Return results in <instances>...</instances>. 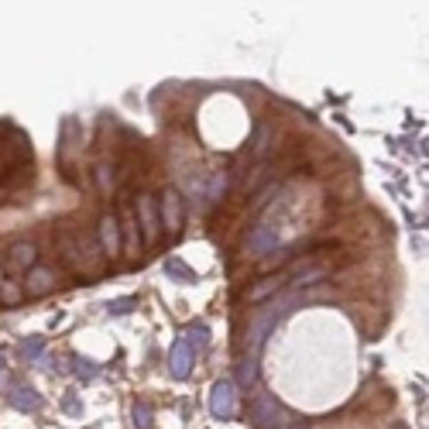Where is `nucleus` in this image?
Segmentation results:
<instances>
[{"label":"nucleus","mask_w":429,"mask_h":429,"mask_svg":"<svg viewBox=\"0 0 429 429\" xmlns=\"http://www.w3.org/2000/svg\"><path fill=\"white\" fill-rule=\"evenodd\" d=\"M161 223L168 227V237H179V230H182V196L175 189L161 192Z\"/></svg>","instance_id":"nucleus-3"},{"label":"nucleus","mask_w":429,"mask_h":429,"mask_svg":"<svg viewBox=\"0 0 429 429\" xmlns=\"http://www.w3.org/2000/svg\"><path fill=\"white\" fill-rule=\"evenodd\" d=\"M42 354H45V337H27V340H21V361L35 364V361H42Z\"/></svg>","instance_id":"nucleus-9"},{"label":"nucleus","mask_w":429,"mask_h":429,"mask_svg":"<svg viewBox=\"0 0 429 429\" xmlns=\"http://www.w3.org/2000/svg\"><path fill=\"white\" fill-rule=\"evenodd\" d=\"M137 223H141V241L144 244H155L158 241V213H155V203H151V196L144 192V196H137Z\"/></svg>","instance_id":"nucleus-4"},{"label":"nucleus","mask_w":429,"mask_h":429,"mask_svg":"<svg viewBox=\"0 0 429 429\" xmlns=\"http://www.w3.org/2000/svg\"><path fill=\"white\" fill-rule=\"evenodd\" d=\"M62 412H66V416H73V419H80V416H82V402H80V395H76V392H69V395L62 399Z\"/></svg>","instance_id":"nucleus-16"},{"label":"nucleus","mask_w":429,"mask_h":429,"mask_svg":"<svg viewBox=\"0 0 429 429\" xmlns=\"http://www.w3.org/2000/svg\"><path fill=\"white\" fill-rule=\"evenodd\" d=\"M0 299H4V302H18V299H21V289H18L14 282H7V285L0 289Z\"/></svg>","instance_id":"nucleus-18"},{"label":"nucleus","mask_w":429,"mask_h":429,"mask_svg":"<svg viewBox=\"0 0 429 429\" xmlns=\"http://www.w3.org/2000/svg\"><path fill=\"white\" fill-rule=\"evenodd\" d=\"M282 282H285L282 275H278V278H261V282L251 289V295H247V299H251V302H261V299H268L271 292H278V289H282Z\"/></svg>","instance_id":"nucleus-10"},{"label":"nucleus","mask_w":429,"mask_h":429,"mask_svg":"<svg viewBox=\"0 0 429 429\" xmlns=\"http://www.w3.org/2000/svg\"><path fill=\"white\" fill-rule=\"evenodd\" d=\"M11 254H14V265H18V268H25V265L35 261V247H31V244H14Z\"/></svg>","instance_id":"nucleus-15"},{"label":"nucleus","mask_w":429,"mask_h":429,"mask_svg":"<svg viewBox=\"0 0 429 429\" xmlns=\"http://www.w3.org/2000/svg\"><path fill=\"white\" fill-rule=\"evenodd\" d=\"M97 234H100V247H104V254L107 258H120V223H117V216L113 213H104L100 216V227H97Z\"/></svg>","instance_id":"nucleus-5"},{"label":"nucleus","mask_w":429,"mask_h":429,"mask_svg":"<svg viewBox=\"0 0 429 429\" xmlns=\"http://www.w3.org/2000/svg\"><path fill=\"white\" fill-rule=\"evenodd\" d=\"M131 419H135V429H155V412H151L148 402H135Z\"/></svg>","instance_id":"nucleus-11"},{"label":"nucleus","mask_w":429,"mask_h":429,"mask_svg":"<svg viewBox=\"0 0 429 429\" xmlns=\"http://www.w3.org/2000/svg\"><path fill=\"white\" fill-rule=\"evenodd\" d=\"M55 289V271L49 268H35L31 275H27V292L31 295H45Z\"/></svg>","instance_id":"nucleus-7"},{"label":"nucleus","mask_w":429,"mask_h":429,"mask_svg":"<svg viewBox=\"0 0 429 429\" xmlns=\"http://www.w3.org/2000/svg\"><path fill=\"white\" fill-rule=\"evenodd\" d=\"M11 405H14L18 412H31V416H35V412H42V395H38L35 388H25V385H21V388L11 392Z\"/></svg>","instance_id":"nucleus-6"},{"label":"nucleus","mask_w":429,"mask_h":429,"mask_svg":"<svg viewBox=\"0 0 429 429\" xmlns=\"http://www.w3.org/2000/svg\"><path fill=\"white\" fill-rule=\"evenodd\" d=\"M265 148H268V128H265V124H258V128H254V137H251V151L261 158V155H265Z\"/></svg>","instance_id":"nucleus-14"},{"label":"nucleus","mask_w":429,"mask_h":429,"mask_svg":"<svg viewBox=\"0 0 429 429\" xmlns=\"http://www.w3.org/2000/svg\"><path fill=\"white\" fill-rule=\"evenodd\" d=\"M73 364H76L73 371H76L80 378H86V381L100 375V364H97V361H86V357H73Z\"/></svg>","instance_id":"nucleus-13"},{"label":"nucleus","mask_w":429,"mask_h":429,"mask_svg":"<svg viewBox=\"0 0 429 429\" xmlns=\"http://www.w3.org/2000/svg\"><path fill=\"white\" fill-rule=\"evenodd\" d=\"M97 182H100V189H104V192H110V189H113V172H110V165H97Z\"/></svg>","instance_id":"nucleus-17"},{"label":"nucleus","mask_w":429,"mask_h":429,"mask_svg":"<svg viewBox=\"0 0 429 429\" xmlns=\"http://www.w3.org/2000/svg\"><path fill=\"white\" fill-rule=\"evenodd\" d=\"M237 409H241V399H237V381L220 378V381L213 385V392H210V412H213L216 419H234V416H237Z\"/></svg>","instance_id":"nucleus-2"},{"label":"nucleus","mask_w":429,"mask_h":429,"mask_svg":"<svg viewBox=\"0 0 429 429\" xmlns=\"http://www.w3.org/2000/svg\"><path fill=\"white\" fill-rule=\"evenodd\" d=\"M0 368H4V350H0Z\"/></svg>","instance_id":"nucleus-20"},{"label":"nucleus","mask_w":429,"mask_h":429,"mask_svg":"<svg viewBox=\"0 0 429 429\" xmlns=\"http://www.w3.org/2000/svg\"><path fill=\"white\" fill-rule=\"evenodd\" d=\"M254 378H258V368H254V361H244L241 381H244V385H254Z\"/></svg>","instance_id":"nucleus-19"},{"label":"nucleus","mask_w":429,"mask_h":429,"mask_svg":"<svg viewBox=\"0 0 429 429\" xmlns=\"http://www.w3.org/2000/svg\"><path fill=\"white\" fill-rule=\"evenodd\" d=\"M165 275H168L172 282H182V285H192V282H196V271L189 268V265H182L179 258H168V261H165Z\"/></svg>","instance_id":"nucleus-8"},{"label":"nucleus","mask_w":429,"mask_h":429,"mask_svg":"<svg viewBox=\"0 0 429 429\" xmlns=\"http://www.w3.org/2000/svg\"><path fill=\"white\" fill-rule=\"evenodd\" d=\"M206 344H210V330H206L203 323L186 326V330L179 333L172 354H168V375L175 378V381H182V378L192 375V364H196V357L206 350Z\"/></svg>","instance_id":"nucleus-1"},{"label":"nucleus","mask_w":429,"mask_h":429,"mask_svg":"<svg viewBox=\"0 0 429 429\" xmlns=\"http://www.w3.org/2000/svg\"><path fill=\"white\" fill-rule=\"evenodd\" d=\"M137 306V295H124V299H110L107 302V313L110 316H128L131 309Z\"/></svg>","instance_id":"nucleus-12"}]
</instances>
